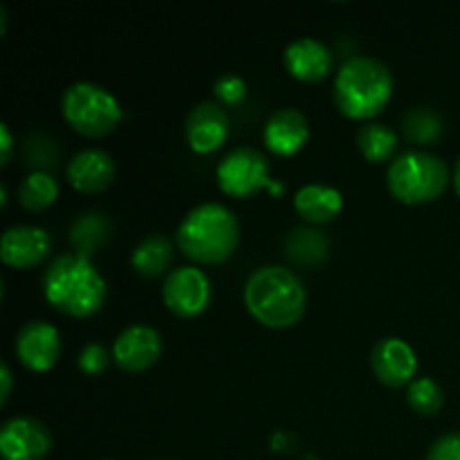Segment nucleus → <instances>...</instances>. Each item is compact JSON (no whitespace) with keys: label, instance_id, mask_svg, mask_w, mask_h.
Returning a JSON list of instances; mask_svg holds the SVG:
<instances>
[{"label":"nucleus","instance_id":"f257e3e1","mask_svg":"<svg viewBox=\"0 0 460 460\" xmlns=\"http://www.w3.org/2000/svg\"><path fill=\"white\" fill-rule=\"evenodd\" d=\"M43 296L58 313L85 319L102 310L108 296V283L88 256L66 252L54 256L45 268Z\"/></svg>","mask_w":460,"mask_h":460},{"label":"nucleus","instance_id":"f03ea898","mask_svg":"<svg viewBox=\"0 0 460 460\" xmlns=\"http://www.w3.org/2000/svg\"><path fill=\"white\" fill-rule=\"evenodd\" d=\"M245 308L261 326L290 328L304 319L308 292L304 281L283 265H263L254 270L245 283Z\"/></svg>","mask_w":460,"mask_h":460},{"label":"nucleus","instance_id":"7ed1b4c3","mask_svg":"<svg viewBox=\"0 0 460 460\" xmlns=\"http://www.w3.org/2000/svg\"><path fill=\"white\" fill-rule=\"evenodd\" d=\"M394 97V75L376 57H350L337 70L332 99L337 111L355 121L380 115Z\"/></svg>","mask_w":460,"mask_h":460},{"label":"nucleus","instance_id":"20e7f679","mask_svg":"<svg viewBox=\"0 0 460 460\" xmlns=\"http://www.w3.org/2000/svg\"><path fill=\"white\" fill-rule=\"evenodd\" d=\"M241 225L234 211L220 202L193 207L175 232V243L187 259L200 265H220L236 252Z\"/></svg>","mask_w":460,"mask_h":460},{"label":"nucleus","instance_id":"39448f33","mask_svg":"<svg viewBox=\"0 0 460 460\" xmlns=\"http://www.w3.org/2000/svg\"><path fill=\"white\" fill-rule=\"evenodd\" d=\"M386 187L404 205H425L438 200L449 187V166L443 157L427 151H404L386 171Z\"/></svg>","mask_w":460,"mask_h":460},{"label":"nucleus","instance_id":"423d86ee","mask_svg":"<svg viewBox=\"0 0 460 460\" xmlns=\"http://www.w3.org/2000/svg\"><path fill=\"white\" fill-rule=\"evenodd\" d=\"M61 111L76 133L93 139L111 135L124 119V111L115 94L90 81L67 85L61 97Z\"/></svg>","mask_w":460,"mask_h":460},{"label":"nucleus","instance_id":"0eeeda50","mask_svg":"<svg viewBox=\"0 0 460 460\" xmlns=\"http://www.w3.org/2000/svg\"><path fill=\"white\" fill-rule=\"evenodd\" d=\"M220 191L232 198H250L261 189H270L274 196H281L283 184L274 182L270 173L268 157L252 146H238L223 157L216 169Z\"/></svg>","mask_w":460,"mask_h":460},{"label":"nucleus","instance_id":"6e6552de","mask_svg":"<svg viewBox=\"0 0 460 460\" xmlns=\"http://www.w3.org/2000/svg\"><path fill=\"white\" fill-rule=\"evenodd\" d=\"M162 299L173 314L182 319L200 317L211 304V281L205 270L180 265L171 270L162 286Z\"/></svg>","mask_w":460,"mask_h":460},{"label":"nucleus","instance_id":"1a4fd4ad","mask_svg":"<svg viewBox=\"0 0 460 460\" xmlns=\"http://www.w3.org/2000/svg\"><path fill=\"white\" fill-rule=\"evenodd\" d=\"M52 443L49 429L36 418L16 416L0 427V454L4 460H45Z\"/></svg>","mask_w":460,"mask_h":460},{"label":"nucleus","instance_id":"9d476101","mask_svg":"<svg viewBox=\"0 0 460 460\" xmlns=\"http://www.w3.org/2000/svg\"><path fill=\"white\" fill-rule=\"evenodd\" d=\"M162 335L148 323H133L124 328L112 341V362L126 373H142L155 367L162 358Z\"/></svg>","mask_w":460,"mask_h":460},{"label":"nucleus","instance_id":"9b49d317","mask_svg":"<svg viewBox=\"0 0 460 460\" xmlns=\"http://www.w3.org/2000/svg\"><path fill=\"white\" fill-rule=\"evenodd\" d=\"M13 350L18 362L25 368L34 373H48L61 358V335L49 322L31 319L18 331Z\"/></svg>","mask_w":460,"mask_h":460},{"label":"nucleus","instance_id":"f8f14e48","mask_svg":"<svg viewBox=\"0 0 460 460\" xmlns=\"http://www.w3.org/2000/svg\"><path fill=\"white\" fill-rule=\"evenodd\" d=\"M52 254V238L43 227L34 225H13L4 229L0 241V259L16 270H31Z\"/></svg>","mask_w":460,"mask_h":460},{"label":"nucleus","instance_id":"ddd939ff","mask_svg":"<svg viewBox=\"0 0 460 460\" xmlns=\"http://www.w3.org/2000/svg\"><path fill=\"white\" fill-rule=\"evenodd\" d=\"M184 135L198 155H209L218 151L229 137V117L225 108L216 102H202L191 108L184 121Z\"/></svg>","mask_w":460,"mask_h":460},{"label":"nucleus","instance_id":"4468645a","mask_svg":"<svg viewBox=\"0 0 460 460\" xmlns=\"http://www.w3.org/2000/svg\"><path fill=\"white\" fill-rule=\"evenodd\" d=\"M371 368L382 385L400 389L404 385H411L416 377L418 355L400 337H385L373 346Z\"/></svg>","mask_w":460,"mask_h":460},{"label":"nucleus","instance_id":"2eb2a0df","mask_svg":"<svg viewBox=\"0 0 460 460\" xmlns=\"http://www.w3.org/2000/svg\"><path fill=\"white\" fill-rule=\"evenodd\" d=\"M283 66L288 75L305 84H319L335 70V57L323 40L304 36L292 40L283 52Z\"/></svg>","mask_w":460,"mask_h":460},{"label":"nucleus","instance_id":"dca6fc26","mask_svg":"<svg viewBox=\"0 0 460 460\" xmlns=\"http://www.w3.org/2000/svg\"><path fill=\"white\" fill-rule=\"evenodd\" d=\"M310 121L296 108H279L263 128V142L274 155L292 157L308 144Z\"/></svg>","mask_w":460,"mask_h":460},{"label":"nucleus","instance_id":"f3484780","mask_svg":"<svg viewBox=\"0 0 460 460\" xmlns=\"http://www.w3.org/2000/svg\"><path fill=\"white\" fill-rule=\"evenodd\" d=\"M67 182L79 193H102L115 180V162L102 148H84L67 164Z\"/></svg>","mask_w":460,"mask_h":460},{"label":"nucleus","instance_id":"a211bd4d","mask_svg":"<svg viewBox=\"0 0 460 460\" xmlns=\"http://www.w3.org/2000/svg\"><path fill=\"white\" fill-rule=\"evenodd\" d=\"M341 207H344L341 193L335 187H326V184H305L295 196L296 214L310 225L332 223L340 216Z\"/></svg>","mask_w":460,"mask_h":460},{"label":"nucleus","instance_id":"6ab92c4d","mask_svg":"<svg viewBox=\"0 0 460 460\" xmlns=\"http://www.w3.org/2000/svg\"><path fill=\"white\" fill-rule=\"evenodd\" d=\"M173 243L164 234H151L137 243L130 256V265L144 279H157L169 272L173 263Z\"/></svg>","mask_w":460,"mask_h":460},{"label":"nucleus","instance_id":"aec40b11","mask_svg":"<svg viewBox=\"0 0 460 460\" xmlns=\"http://www.w3.org/2000/svg\"><path fill=\"white\" fill-rule=\"evenodd\" d=\"M111 232L112 225L106 216L99 214V211H88V214H81L72 225L70 243L76 254L90 259L111 241Z\"/></svg>","mask_w":460,"mask_h":460},{"label":"nucleus","instance_id":"412c9836","mask_svg":"<svg viewBox=\"0 0 460 460\" xmlns=\"http://www.w3.org/2000/svg\"><path fill=\"white\" fill-rule=\"evenodd\" d=\"M328 250H331L328 238L313 227H296L286 238V256L292 263L304 265V268H314V265L323 263Z\"/></svg>","mask_w":460,"mask_h":460},{"label":"nucleus","instance_id":"4be33fe9","mask_svg":"<svg viewBox=\"0 0 460 460\" xmlns=\"http://www.w3.org/2000/svg\"><path fill=\"white\" fill-rule=\"evenodd\" d=\"M398 133L391 126L380 121H368L358 130V148L368 162L382 164V162H394L398 153Z\"/></svg>","mask_w":460,"mask_h":460},{"label":"nucleus","instance_id":"5701e85b","mask_svg":"<svg viewBox=\"0 0 460 460\" xmlns=\"http://www.w3.org/2000/svg\"><path fill=\"white\" fill-rule=\"evenodd\" d=\"M58 182L49 171H31L18 187V202L27 211H45L57 202Z\"/></svg>","mask_w":460,"mask_h":460},{"label":"nucleus","instance_id":"b1692460","mask_svg":"<svg viewBox=\"0 0 460 460\" xmlns=\"http://www.w3.org/2000/svg\"><path fill=\"white\" fill-rule=\"evenodd\" d=\"M402 130L409 142L427 146V144L438 142L440 135H443V117L429 106L411 108L402 117Z\"/></svg>","mask_w":460,"mask_h":460},{"label":"nucleus","instance_id":"393cba45","mask_svg":"<svg viewBox=\"0 0 460 460\" xmlns=\"http://www.w3.org/2000/svg\"><path fill=\"white\" fill-rule=\"evenodd\" d=\"M407 402L420 416H436L445 404V394L431 377H418L409 385Z\"/></svg>","mask_w":460,"mask_h":460},{"label":"nucleus","instance_id":"a878e982","mask_svg":"<svg viewBox=\"0 0 460 460\" xmlns=\"http://www.w3.org/2000/svg\"><path fill=\"white\" fill-rule=\"evenodd\" d=\"M58 153L52 139L45 135H34L27 144V164L34 166V171H48L57 166Z\"/></svg>","mask_w":460,"mask_h":460},{"label":"nucleus","instance_id":"bb28decb","mask_svg":"<svg viewBox=\"0 0 460 460\" xmlns=\"http://www.w3.org/2000/svg\"><path fill=\"white\" fill-rule=\"evenodd\" d=\"M79 368L85 373V376L94 377V376H102V373L108 371L112 362V350H108L103 344H85L79 353Z\"/></svg>","mask_w":460,"mask_h":460},{"label":"nucleus","instance_id":"cd10ccee","mask_svg":"<svg viewBox=\"0 0 460 460\" xmlns=\"http://www.w3.org/2000/svg\"><path fill=\"white\" fill-rule=\"evenodd\" d=\"M214 94L223 106H238V103L245 102L247 97V84L243 76L227 72V75H220L214 84Z\"/></svg>","mask_w":460,"mask_h":460},{"label":"nucleus","instance_id":"c85d7f7f","mask_svg":"<svg viewBox=\"0 0 460 460\" xmlns=\"http://www.w3.org/2000/svg\"><path fill=\"white\" fill-rule=\"evenodd\" d=\"M427 460H460V434L449 431L434 440V445L427 452Z\"/></svg>","mask_w":460,"mask_h":460},{"label":"nucleus","instance_id":"c756f323","mask_svg":"<svg viewBox=\"0 0 460 460\" xmlns=\"http://www.w3.org/2000/svg\"><path fill=\"white\" fill-rule=\"evenodd\" d=\"M12 153H13V135L9 130V126L0 124V166H7L9 160H12Z\"/></svg>","mask_w":460,"mask_h":460},{"label":"nucleus","instance_id":"7c9ffc66","mask_svg":"<svg viewBox=\"0 0 460 460\" xmlns=\"http://www.w3.org/2000/svg\"><path fill=\"white\" fill-rule=\"evenodd\" d=\"M0 385H3V391H0V404H7L9 395H12V386H13V380H12V368H9L7 362H0Z\"/></svg>","mask_w":460,"mask_h":460},{"label":"nucleus","instance_id":"2f4dec72","mask_svg":"<svg viewBox=\"0 0 460 460\" xmlns=\"http://www.w3.org/2000/svg\"><path fill=\"white\" fill-rule=\"evenodd\" d=\"M452 180H454V189H456V193L460 196V157L456 160V164H454Z\"/></svg>","mask_w":460,"mask_h":460},{"label":"nucleus","instance_id":"473e14b6","mask_svg":"<svg viewBox=\"0 0 460 460\" xmlns=\"http://www.w3.org/2000/svg\"><path fill=\"white\" fill-rule=\"evenodd\" d=\"M0 205L7 207V187L4 184H0Z\"/></svg>","mask_w":460,"mask_h":460},{"label":"nucleus","instance_id":"72a5a7b5","mask_svg":"<svg viewBox=\"0 0 460 460\" xmlns=\"http://www.w3.org/2000/svg\"><path fill=\"white\" fill-rule=\"evenodd\" d=\"M0 21H3V31L0 34H4L7 31V12H4V7H0Z\"/></svg>","mask_w":460,"mask_h":460}]
</instances>
